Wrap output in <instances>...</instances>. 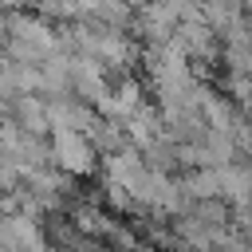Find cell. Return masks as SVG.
<instances>
[{
  "mask_svg": "<svg viewBox=\"0 0 252 252\" xmlns=\"http://www.w3.org/2000/svg\"><path fill=\"white\" fill-rule=\"evenodd\" d=\"M59 32L43 20V16H32V12H12L8 16V59L16 63H28V67H39L43 59H51L59 51Z\"/></svg>",
  "mask_w": 252,
  "mask_h": 252,
  "instance_id": "1",
  "label": "cell"
},
{
  "mask_svg": "<svg viewBox=\"0 0 252 252\" xmlns=\"http://www.w3.org/2000/svg\"><path fill=\"white\" fill-rule=\"evenodd\" d=\"M47 154H51V165L67 177H87L94 173L98 165V154L91 146V138L83 130H51V142H47Z\"/></svg>",
  "mask_w": 252,
  "mask_h": 252,
  "instance_id": "2",
  "label": "cell"
},
{
  "mask_svg": "<svg viewBox=\"0 0 252 252\" xmlns=\"http://www.w3.org/2000/svg\"><path fill=\"white\" fill-rule=\"evenodd\" d=\"M0 118L20 126L24 134H43L47 130V98L39 94H16L8 102H0Z\"/></svg>",
  "mask_w": 252,
  "mask_h": 252,
  "instance_id": "3",
  "label": "cell"
},
{
  "mask_svg": "<svg viewBox=\"0 0 252 252\" xmlns=\"http://www.w3.org/2000/svg\"><path fill=\"white\" fill-rule=\"evenodd\" d=\"M91 122H94V110L83 98H75V94L47 98V130H83L87 134Z\"/></svg>",
  "mask_w": 252,
  "mask_h": 252,
  "instance_id": "4",
  "label": "cell"
},
{
  "mask_svg": "<svg viewBox=\"0 0 252 252\" xmlns=\"http://www.w3.org/2000/svg\"><path fill=\"white\" fill-rule=\"evenodd\" d=\"M142 106V91H138V83H114V87H106L102 94H98V102H94V110H98V118H110V122H126L134 110Z\"/></svg>",
  "mask_w": 252,
  "mask_h": 252,
  "instance_id": "5",
  "label": "cell"
},
{
  "mask_svg": "<svg viewBox=\"0 0 252 252\" xmlns=\"http://www.w3.org/2000/svg\"><path fill=\"white\" fill-rule=\"evenodd\" d=\"M71 91L83 102H98V94L106 91V71L102 63L87 59V55H71Z\"/></svg>",
  "mask_w": 252,
  "mask_h": 252,
  "instance_id": "6",
  "label": "cell"
},
{
  "mask_svg": "<svg viewBox=\"0 0 252 252\" xmlns=\"http://www.w3.org/2000/svg\"><path fill=\"white\" fill-rule=\"evenodd\" d=\"M35 8H39L43 20H75L79 16L75 0H35Z\"/></svg>",
  "mask_w": 252,
  "mask_h": 252,
  "instance_id": "7",
  "label": "cell"
}]
</instances>
